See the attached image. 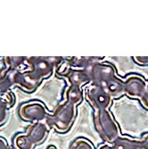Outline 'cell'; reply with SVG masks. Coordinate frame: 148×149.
Instances as JSON below:
<instances>
[{"label":"cell","instance_id":"obj_1","mask_svg":"<svg viewBox=\"0 0 148 149\" xmlns=\"http://www.w3.org/2000/svg\"><path fill=\"white\" fill-rule=\"evenodd\" d=\"M63 57L31 56L27 57V68L23 71H12L13 87L25 93L31 94L37 90L44 79H48L56 69Z\"/></svg>","mask_w":148,"mask_h":149},{"label":"cell","instance_id":"obj_2","mask_svg":"<svg viewBox=\"0 0 148 149\" xmlns=\"http://www.w3.org/2000/svg\"><path fill=\"white\" fill-rule=\"evenodd\" d=\"M90 83L103 87L113 99H118L124 95L123 79L118 77L114 66L108 63H96L88 68Z\"/></svg>","mask_w":148,"mask_h":149},{"label":"cell","instance_id":"obj_3","mask_svg":"<svg viewBox=\"0 0 148 149\" xmlns=\"http://www.w3.org/2000/svg\"><path fill=\"white\" fill-rule=\"evenodd\" d=\"M77 116V106L63 101L60 103L46 119L49 129L55 130L60 134L68 132L73 126Z\"/></svg>","mask_w":148,"mask_h":149},{"label":"cell","instance_id":"obj_4","mask_svg":"<svg viewBox=\"0 0 148 149\" xmlns=\"http://www.w3.org/2000/svg\"><path fill=\"white\" fill-rule=\"evenodd\" d=\"M93 123L99 137L106 144L113 145L120 137V127L109 110L94 112Z\"/></svg>","mask_w":148,"mask_h":149},{"label":"cell","instance_id":"obj_5","mask_svg":"<svg viewBox=\"0 0 148 149\" xmlns=\"http://www.w3.org/2000/svg\"><path fill=\"white\" fill-rule=\"evenodd\" d=\"M19 118L26 123H36L46 120L50 112L46 104L39 100H31L22 103L18 108Z\"/></svg>","mask_w":148,"mask_h":149},{"label":"cell","instance_id":"obj_6","mask_svg":"<svg viewBox=\"0 0 148 149\" xmlns=\"http://www.w3.org/2000/svg\"><path fill=\"white\" fill-rule=\"evenodd\" d=\"M56 75L65 79L70 86L82 88L88 83H90V77L88 69H78L71 66L63 57V60L59 63L56 69Z\"/></svg>","mask_w":148,"mask_h":149},{"label":"cell","instance_id":"obj_7","mask_svg":"<svg viewBox=\"0 0 148 149\" xmlns=\"http://www.w3.org/2000/svg\"><path fill=\"white\" fill-rule=\"evenodd\" d=\"M86 99L94 112L109 110L113 103V97L103 87L89 84L86 88Z\"/></svg>","mask_w":148,"mask_h":149},{"label":"cell","instance_id":"obj_8","mask_svg":"<svg viewBox=\"0 0 148 149\" xmlns=\"http://www.w3.org/2000/svg\"><path fill=\"white\" fill-rule=\"evenodd\" d=\"M124 95L127 97L140 100L148 86V82L144 77L138 74L132 73L123 79Z\"/></svg>","mask_w":148,"mask_h":149},{"label":"cell","instance_id":"obj_9","mask_svg":"<svg viewBox=\"0 0 148 149\" xmlns=\"http://www.w3.org/2000/svg\"><path fill=\"white\" fill-rule=\"evenodd\" d=\"M113 145L116 149H148V132L139 139L120 136Z\"/></svg>","mask_w":148,"mask_h":149},{"label":"cell","instance_id":"obj_10","mask_svg":"<svg viewBox=\"0 0 148 149\" xmlns=\"http://www.w3.org/2000/svg\"><path fill=\"white\" fill-rule=\"evenodd\" d=\"M30 139L33 141V143L37 146L43 144L49 132V128L45 123H31L28 127L26 128L24 131Z\"/></svg>","mask_w":148,"mask_h":149},{"label":"cell","instance_id":"obj_11","mask_svg":"<svg viewBox=\"0 0 148 149\" xmlns=\"http://www.w3.org/2000/svg\"><path fill=\"white\" fill-rule=\"evenodd\" d=\"M65 61L71 66L78 69H88L96 63L102 62L104 57L99 56H82V57H64Z\"/></svg>","mask_w":148,"mask_h":149},{"label":"cell","instance_id":"obj_12","mask_svg":"<svg viewBox=\"0 0 148 149\" xmlns=\"http://www.w3.org/2000/svg\"><path fill=\"white\" fill-rule=\"evenodd\" d=\"M64 101L75 106L81 104L83 101L82 88L69 85L64 91Z\"/></svg>","mask_w":148,"mask_h":149},{"label":"cell","instance_id":"obj_13","mask_svg":"<svg viewBox=\"0 0 148 149\" xmlns=\"http://www.w3.org/2000/svg\"><path fill=\"white\" fill-rule=\"evenodd\" d=\"M13 146L15 149H34L36 145L25 132H19L13 139Z\"/></svg>","mask_w":148,"mask_h":149},{"label":"cell","instance_id":"obj_14","mask_svg":"<svg viewBox=\"0 0 148 149\" xmlns=\"http://www.w3.org/2000/svg\"><path fill=\"white\" fill-rule=\"evenodd\" d=\"M26 56H5L4 61L6 66L13 72L23 71L27 68Z\"/></svg>","mask_w":148,"mask_h":149},{"label":"cell","instance_id":"obj_15","mask_svg":"<svg viewBox=\"0 0 148 149\" xmlns=\"http://www.w3.org/2000/svg\"><path fill=\"white\" fill-rule=\"evenodd\" d=\"M69 149H95V146L88 139L79 137L72 141Z\"/></svg>","mask_w":148,"mask_h":149},{"label":"cell","instance_id":"obj_16","mask_svg":"<svg viewBox=\"0 0 148 149\" xmlns=\"http://www.w3.org/2000/svg\"><path fill=\"white\" fill-rule=\"evenodd\" d=\"M0 102L5 104L9 109H11V108L15 104V102H16L15 94L11 90L4 92V93H0Z\"/></svg>","mask_w":148,"mask_h":149},{"label":"cell","instance_id":"obj_17","mask_svg":"<svg viewBox=\"0 0 148 149\" xmlns=\"http://www.w3.org/2000/svg\"><path fill=\"white\" fill-rule=\"evenodd\" d=\"M9 110L10 109L5 104L0 102V127H2L6 123L10 113Z\"/></svg>","mask_w":148,"mask_h":149},{"label":"cell","instance_id":"obj_18","mask_svg":"<svg viewBox=\"0 0 148 149\" xmlns=\"http://www.w3.org/2000/svg\"><path fill=\"white\" fill-rule=\"evenodd\" d=\"M133 60L140 66H148V56H133Z\"/></svg>","mask_w":148,"mask_h":149},{"label":"cell","instance_id":"obj_19","mask_svg":"<svg viewBox=\"0 0 148 149\" xmlns=\"http://www.w3.org/2000/svg\"><path fill=\"white\" fill-rule=\"evenodd\" d=\"M139 101H140V104H142V106L145 108V110L148 111V86H147V88L145 90V93L144 94V96L142 97V98Z\"/></svg>","mask_w":148,"mask_h":149},{"label":"cell","instance_id":"obj_20","mask_svg":"<svg viewBox=\"0 0 148 149\" xmlns=\"http://www.w3.org/2000/svg\"><path fill=\"white\" fill-rule=\"evenodd\" d=\"M7 70H8V68L6 66L4 57H0V76H1L2 74H4Z\"/></svg>","mask_w":148,"mask_h":149},{"label":"cell","instance_id":"obj_21","mask_svg":"<svg viewBox=\"0 0 148 149\" xmlns=\"http://www.w3.org/2000/svg\"><path fill=\"white\" fill-rule=\"evenodd\" d=\"M0 149H10L8 142L3 137H0Z\"/></svg>","mask_w":148,"mask_h":149},{"label":"cell","instance_id":"obj_22","mask_svg":"<svg viewBox=\"0 0 148 149\" xmlns=\"http://www.w3.org/2000/svg\"><path fill=\"white\" fill-rule=\"evenodd\" d=\"M97 149H116L113 145H110V144H101L98 146V147Z\"/></svg>","mask_w":148,"mask_h":149},{"label":"cell","instance_id":"obj_23","mask_svg":"<svg viewBox=\"0 0 148 149\" xmlns=\"http://www.w3.org/2000/svg\"><path fill=\"white\" fill-rule=\"evenodd\" d=\"M46 149H57V147L55 145H49V146H47Z\"/></svg>","mask_w":148,"mask_h":149}]
</instances>
